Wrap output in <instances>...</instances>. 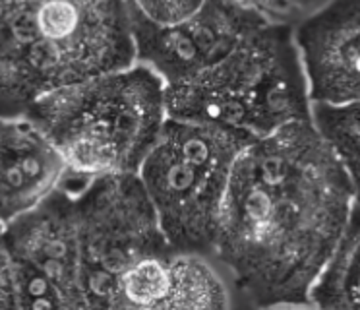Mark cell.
I'll return each mask as SVG.
<instances>
[{
	"instance_id": "6da1fadb",
	"label": "cell",
	"mask_w": 360,
	"mask_h": 310,
	"mask_svg": "<svg viewBox=\"0 0 360 310\" xmlns=\"http://www.w3.org/2000/svg\"><path fill=\"white\" fill-rule=\"evenodd\" d=\"M352 208L351 178L312 118L244 147L212 250L235 306H310Z\"/></svg>"
},
{
	"instance_id": "7a4b0ae2",
	"label": "cell",
	"mask_w": 360,
	"mask_h": 310,
	"mask_svg": "<svg viewBox=\"0 0 360 310\" xmlns=\"http://www.w3.org/2000/svg\"><path fill=\"white\" fill-rule=\"evenodd\" d=\"M136 62L130 0H0V116Z\"/></svg>"
},
{
	"instance_id": "3957f363",
	"label": "cell",
	"mask_w": 360,
	"mask_h": 310,
	"mask_svg": "<svg viewBox=\"0 0 360 310\" xmlns=\"http://www.w3.org/2000/svg\"><path fill=\"white\" fill-rule=\"evenodd\" d=\"M167 85L132 64L35 101L25 118L39 128L66 170L99 177L138 173L167 120Z\"/></svg>"
},
{
	"instance_id": "277c9868",
	"label": "cell",
	"mask_w": 360,
	"mask_h": 310,
	"mask_svg": "<svg viewBox=\"0 0 360 310\" xmlns=\"http://www.w3.org/2000/svg\"><path fill=\"white\" fill-rule=\"evenodd\" d=\"M167 115L264 138L312 118L295 27L267 22L200 76L165 89Z\"/></svg>"
},
{
	"instance_id": "5b68a950",
	"label": "cell",
	"mask_w": 360,
	"mask_h": 310,
	"mask_svg": "<svg viewBox=\"0 0 360 310\" xmlns=\"http://www.w3.org/2000/svg\"><path fill=\"white\" fill-rule=\"evenodd\" d=\"M252 142L240 130L167 116L138 177L174 250L212 256L233 165Z\"/></svg>"
},
{
	"instance_id": "8992f818",
	"label": "cell",
	"mask_w": 360,
	"mask_h": 310,
	"mask_svg": "<svg viewBox=\"0 0 360 310\" xmlns=\"http://www.w3.org/2000/svg\"><path fill=\"white\" fill-rule=\"evenodd\" d=\"M79 239V278L86 309H117L118 281L171 244L138 173L82 177L66 170Z\"/></svg>"
},
{
	"instance_id": "52a82bcc",
	"label": "cell",
	"mask_w": 360,
	"mask_h": 310,
	"mask_svg": "<svg viewBox=\"0 0 360 310\" xmlns=\"http://www.w3.org/2000/svg\"><path fill=\"white\" fill-rule=\"evenodd\" d=\"M16 309H86L72 188L58 182L2 227Z\"/></svg>"
},
{
	"instance_id": "ba28073f",
	"label": "cell",
	"mask_w": 360,
	"mask_h": 310,
	"mask_svg": "<svg viewBox=\"0 0 360 310\" xmlns=\"http://www.w3.org/2000/svg\"><path fill=\"white\" fill-rule=\"evenodd\" d=\"M264 23L266 18L238 0H205L188 18L165 25L132 8L136 62L153 70L165 85L182 84L223 61Z\"/></svg>"
},
{
	"instance_id": "9c48e42d",
	"label": "cell",
	"mask_w": 360,
	"mask_h": 310,
	"mask_svg": "<svg viewBox=\"0 0 360 310\" xmlns=\"http://www.w3.org/2000/svg\"><path fill=\"white\" fill-rule=\"evenodd\" d=\"M312 103H360V0H328L295 25Z\"/></svg>"
},
{
	"instance_id": "30bf717a",
	"label": "cell",
	"mask_w": 360,
	"mask_h": 310,
	"mask_svg": "<svg viewBox=\"0 0 360 310\" xmlns=\"http://www.w3.org/2000/svg\"><path fill=\"white\" fill-rule=\"evenodd\" d=\"M229 306H235V297L212 256L171 248L136 264L118 281L117 309L221 310Z\"/></svg>"
},
{
	"instance_id": "8fae6325",
	"label": "cell",
	"mask_w": 360,
	"mask_h": 310,
	"mask_svg": "<svg viewBox=\"0 0 360 310\" xmlns=\"http://www.w3.org/2000/svg\"><path fill=\"white\" fill-rule=\"evenodd\" d=\"M66 173V163L25 116H0V225L39 204Z\"/></svg>"
},
{
	"instance_id": "7c38bea8",
	"label": "cell",
	"mask_w": 360,
	"mask_h": 310,
	"mask_svg": "<svg viewBox=\"0 0 360 310\" xmlns=\"http://www.w3.org/2000/svg\"><path fill=\"white\" fill-rule=\"evenodd\" d=\"M310 306L360 309V206L356 204L343 237L310 291Z\"/></svg>"
},
{
	"instance_id": "4fadbf2b",
	"label": "cell",
	"mask_w": 360,
	"mask_h": 310,
	"mask_svg": "<svg viewBox=\"0 0 360 310\" xmlns=\"http://www.w3.org/2000/svg\"><path fill=\"white\" fill-rule=\"evenodd\" d=\"M312 123L347 170L354 190V204L360 206V103H312Z\"/></svg>"
},
{
	"instance_id": "5bb4252c",
	"label": "cell",
	"mask_w": 360,
	"mask_h": 310,
	"mask_svg": "<svg viewBox=\"0 0 360 310\" xmlns=\"http://www.w3.org/2000/svg\"><path fill=\"white\" fill-rule=\"evenodd\" d=\"M243 6L258 12L267 22L297 25L304 18L314 14L328 0H238Z\"/></svg>"
},
{
	"instance_id": "9a60e30c",
	"label": "cell",
	"mask_w": 360,
	"mask_h": 310,
	"mask_svg": "<svg viewBox=\"0 0 360 310\" xmlns=\"http://www.w3.org/2000/svg\"><path fill=\"white\" fill-rule=\"evenodd\" d=\"M205 0H130V6L155 23H174L194 14Z\"/></svg>"
},
{
	"instance_id": "2e32d148",
	"label": "cell",
	"mask_w": 360,
	"mask_h": 310,
	"mask_svg": "<svg viewBox=\"0 0 360 310\" xmlns=\"http://www.w3.org/2000/svg\"><path fill=\"white\" fill-rule=\"evenodd\" d=\"M0 225V309H16V293H14V281H12V270H10V258L4 247Z\"/></svg>"
}]
</instances>
